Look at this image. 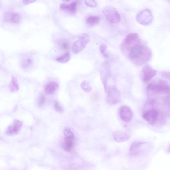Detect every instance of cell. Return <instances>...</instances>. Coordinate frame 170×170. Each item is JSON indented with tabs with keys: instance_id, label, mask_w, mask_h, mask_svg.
Listing matches in <instances>:
<instances>
[{
	"instance_id": "7402d4cb",
	"label": "cell",
	"mask_w": 170,
	"mask_h": 170,
	"mask_svg": "<svg viewBox=\"0 0 170 170\" xmlns=\"http://www.w3.org/2000/svg\"><path fill=\"white\" fill-rule=\"evenodd\" d=\"M81 87L82 89L86 92H89L92 90L91 87L89 82L86 81H84L82 82L81 84Z\"/></svg>"
},
{
	"instance_id": "cb8c5ba5",
	"label": "cell",
	"mask_w": 170,
	"mask_h": 170,
	"mask_svg": "<svg viewBox=\"0 0 170 170\" xmlns=\"http://www.w3.org/2000/svg\"><path fill=\"white\" fill-rule=\"evenodd\" d=\"M32 60L30 59H27L24 60L21 64V67L26 69L30 67L32 64Z\"/></svg>"
},
{
	"instance_id": "3957f363",
	"label": "cell",
	"mask_w": 170,
	"mask_h": 170,
	"mask_svg": "<svg viewBox=\"0 0 170 170\" xmlns=\"http://www.w3.org/2000/svg\"><path fill=\"white\" fill-rule=\"evenodd\" d=\"M143 118L151 125H154L164 118L163 115L157 109L150 108L143 114Z\"/></svg>"
},
{
	"instance_id": "2e32d148",
	"label": "cell",
	"mask_w": 170,
	"mask_h": 170,
	"mask_svg": "<svg viewBox=\"0 0 170 170\" xmlns=\"http://www.w3.org/2000/svg\"><path fill=\"white\" fill-rule=\"evenodd\" d=\"M100 20V17L99 16H90L86 19V23L90 26H95L99 23Z\"/></svg>"
},
{
	"instance_id": "f1b7e54d",
	"label": "cell",
	"mask_w": 170,
	"mask_h": 170,
	"mask_svg": "<svg viewBox=\"0 0 170 170\" xmlns=\"http://www.w3.org/2000/svg\"><path fill=\"white\" fill-rule=\"evenodd\" d=\"M46 101V98L45 96L42 95L39 98L38 101V105L39 106H41L45 103Z\"/></svg>"
},
{
	"instance_id": "4fadbf2b",
	"label": "cell",
	"mask_w": 170,
	"mask_h": 170,
	"mask_svg": "<svg viewBox=\"0 0 170 170\" xmlns=\"http://www.w3.org/2000/svg\"><path fill=\"white\" fill-rule=\"evenodd\" d=\"M3 19L6 23L17 24L20 23L21 17L17 13L8 12L5 14L3 16Z\"/></svg>"
},
{
	"instance_id": "1f68e13d",
	"label": "cell",
	"mask_w": 170,
	"mask_h": 170,
	"mask_svg": "<svg viewBox=\"0 0 170 170\" xmlns=\"http://www.w3.org/2000/svg\"><path fill=\"white\" fill-rule=\"evenodd\" d=\"M64 2H68L70 1V0H63Z\"/></svg>"
},
{
	"instance_id": "7a4b0ae2",
	"label": "cell",
	"mask_w": 170,
	"mask_h": 170,
	"mask_svg": "<svg viewBox=\"0 0 170 170\" xmlns=\"http://www.w3.org/2000/svg\"><path fill=\"white\" fill-rule=\"evenodd\" d=\"M146 90L149 95L162 94L169 95L170 86L167 82L160 80L157 83L150 84L147 86Z\"/></svg>"
},
{
	"instance_id": "5b68a950",
	"label": "cell",
	"mask_w": 170,
	"mask_h": 170,
	"mask_svg": "<svg viewBox=\"0 0 170 170\" xmlns=\"http://www.w3.org/2000/svg\"><path fill=\"white\" fill-rule=\"evenodd\" d=\"M102 12L104 15L110 23L117 24L120 23L121 18L116 8L111 6H107L104 8Z\"/></svg>"
},
{
	"instance_id": "9a60e30c",
	"label": "cell",
	"mask_w": 170,
	"mask_h": 170,
	"mask_svg": "<svg viewBox=\"0 0 170 170\" xmlns=\"http://www.w3.org/2000/svg\"><path fill=\"white\" fill-rule=\"evenodd\" d=\"M114 140L117 142H122L129 139L130 135L125 131H116L113 133Z\"/></svg>"
},
{
	"instance_id": "d6986e66",
	"label": "cell",
	"mask_w": 170,
	"mask_h": 170,
	"mask_svg": "<svg viewBox=\"0 0 170 170\" xmlns=\"http://www.w3.org/2000/svg\"><path fill=\"white\" fill-rule=\"evenodd\" d=\"M9 89L12 92H15L18 91L19 86L17 79L13 76L9 85Z\"/></svg>"
},
{
	"instance_id": "ffe728a7",
	"label": "cell",
	"mask_w": 170,
	"mask_h": 170,
	"mask_svg": "<svg viewBox=\"0 0 170 170\" xmlns=\"http://www.w3.org/2000/svg\"><path fill=\"white\" fill-rule=\"evenodd\" d=\"M59 48L64 51H67L69 50L70 47V43L68 41L63 39L59 42Z\"/></svg>"
},
{
	"instance_id": "4dcf8cb0",
	"label": "cell",
	"mask_w": 170,
	"mask_h": 170,
	"mask_svg": "<svg viewBox=\"0 0 170 170\" xmlns=\"http://www.w3.org/2000/svg\"><path fill=\"white\" fill-rule=\"evenodd\" d=\"M36 0H23V3L25 5L28 4L35 2Z\"/></svg>"
},
{
	"instance_id": "52a82bcc",
	"label": "cell",
	"mask_w": 170,
	"mask_h": 170,
	"mask_svg": "<svg viewBox=\"0 0 170 170\" xmlns=\"http://www.w3.org/2000/svg\"><path fill=\"white\" fill-rule=\"evenodd\" d=\"M90 39V36L87 34L81 35L78 40L74 44L72 48V51L75 54L83 51Z\"/></svg>"
},
{
	"instance_id": "277c9868",
	"label": "cell",
	"mask_w": 170,
	"mask_h": 170,
	"mask_svg": "<svg viewBox=\"0 0 170 170\" xmlns=\"http://www.w3.org/2000/svg\"><path fill=\"white\" fill-rule=\"evenodd\" d=\"M106 93V100L108 105L113 106L119 102L121 94L116 86L111 85L107 87Z\"/></svg>"
},
{
	"instance_id": "5bb4252c",
	"label": "cell",
	"mask_w": 170,
	"mask_h": 170,
	"mask_svg": "<svg viewBox=\"0 0 170 170\" xmlns=\"http://www.w3.org/2000/svg\"><path fill=\"white\" fill-rule=\"evenodd\" d=\"M77 2H73L67 4H62L60 5V8L62 10L70 14L74 15L76 13Z\"/></svg>"
},
{
	"instance_id": "f546056e",
	"label": "cell",
	"mask_w": 170,
	"mask_h": 170,
	"mask_svg": "<svg viewBox=\"0 0 170 170\" xmlns=\"http://www.w3.org/2000/svg\"><path fill=\"white\" fill-rule=\"evenodd\" d=\"M162 75L164 78L169 79L170 74L169 72H164L162 73Z\"/></svg>"
},
{
	"instance_id": "d4e9b609",
	"label": "cell",
	"mask_w": 170,
	"mask_h": 170,
	"mask_svg": "<svg viewBox=\"0 0 170 170\" xmlns=\"http://www.w3.org/2000/svg\"><path fill=\"white\" fill-rule=\"evenodd\" d=\"M90 99L93 102H98L100 100V97L98 93L95 92L92 93L90 96Z\"/></svg>"
},
{
	"instance_id": "9c48e42d",
	"label": "cell",
	"mask_w": 170,
	"mask_h": 170,
	"mask_svg": "<svg viewBox=\"0 0 170 170\" xmlns=\"http://www.w3.org/2000/svg\"><path fill=\"white\" fill-rule=\"evenodd\" d=\"M147 144L146 142L140 141H136L131 145L129 149L130 154L136 156L140 154L144 150V148Z\"/></svg>"
},
{
	"instance_id": "8992f818",
	"label": "cell",
	"mask_w": 170,
	"mask_h": 170,
	"mask_svg": "<svg viewBox=\"0 0 170 170\" xmlns=\"http://www.w3.org/2000/svg\"><path fill=\"white\" fill-rule=\"evenodd\" d=\"M153 16L151 11L147 9L141 11L137 14L136 19L140 24L147 26L150 25L152 22Z\"/></svg>"
},
{
	"instance_id": "44dd1931",
	"label": "cell",
	"mask_w": 170,
	"mask_h": 170,
	"mask_svg": "<svg viewBox=\"0 0 170 170\" xmlns=\"http://www.w3.org/2000/svg\"><path fill=\"white\" fill-rule=\"evenodd\" d=\"M70 59V54L69 53L64 54L61 57L57 58L56 60L58 62L65 63L68 62Z\"/></svg>"
},
{
	"instance_id": "83f0119b",
	"label": "cell",
	"mask_w": 170,
	"mask_h": 170,
	"mask_svg": "<svg viewBox=\"0 0 170 170\" xmlns=\"http://www.w3.org/2000/svg\"><path fill=\"white\" fill-rule=\"evenodd\" d=\"M64 133L66 136L74 138V134L70 129L65 128L64 130Z\"/></svg>"
},
{
	"instance_id": "8fae6325",
	"label": "cell",
	"mask_w": 170,
	"mask_h": 170,
	"mask_svg": "<svg viewBox=\"0 0 170 170\" xmlns=\"http://www.w3.org/2000/svg\"><path fill=\"white\" fill-rule=\"evenodd\" d=\"M119 113L121 119L125 122H129L132 120V112L128 106H123L120 107Z\"/></svg>"
},
{
	"instance_id": "30bf717a",
	"label": "cell",
	"mask_w": 170,
	"mask_h": 170,
	"mask_svg": "<svg viewBox=\"0 0 170 170\" xmlns=\"http://www.w3.org/2000/svg\"><path fill=\"white\" fill-rule=\"evenodd\" d=\"M110 69V65L106 62L104 64L101 73V80L106 93L107 88L108 79L111 75Z\"/></svg>"
},
{
	"instance_id": "e0dca14e",
	"label": "cell",
	"mask_w": 170,
	"mask_h": 170,
	"mask_svg": "<svg viewBox=\"0 0 170 170\" xmlns=\"http://www.w3.org/2000/svg\"><path fill=\"white\" fill-rule=\"evenodd\" d=\"M59 85L54 82H51L45 87V91L46 94L49 95L54 94L58 88Z\"/></svg>"
},
{
	"instance_id": "6da1fadb",
	"label": "cell",
	"mask_w": 170,
	"mask_h": 170,
	"mask_svg": "<svg viewBox=\"0 0 170 170\" xmlns=\"http://www.w3.org/2000/svg\"><path fill=\"white\" fill-rule=\"evenodd\" d=\"M121 50L130 61L137 65H142L149 61L152 56V52L141 42L136 33L128 34L123 41Z\"/></svg>"
},
{
	"instance_id": "603a6c76",
	"label": "cell",
	"mask_w": 170,
	"mask_h": 170,
	"mask_svg": "<svg viewBox=\"0 0 170 170\" xmlns=\"http://www.w3.org/2000/svg\"><path fill=\"white\" fill-rule=\"evenodd\" d=\"M107 46L105 44H102L100 48V50L103 56L105 58H109V55L107 53Z\"/></svg>"
},
{
	"instance_id": "484cf974",
	"label": "cell",
	"mask_w": 170,
	"mask_h": 170,
	"mask_svg": "<svg viewBox=\"0 0 170 170\" xmlns=\"http://www.w3.org/2000/svg\"><path fill=\"white\" fill-rule=\"evenodd\" d=\"M87 6L91 8H95L97 6V3L95 0H84Z\"/></svg>"
},
{
	"instance_id": "4316f807",
	"label": "cell",
	"mask_w": 170,
	"mask_h": 170,
	"mask_svg": "<svg viewBox=\"0 0 170 170\" xmlns=\"http://www.w3.org/2000/svg\"><path fill=\"white\" fill-rule=\"evenodd\" d=\"M54 107L56 111L58 112H62L63 111V107L58 101L55 102Z\"/></svg>"
},
{
	"instance_id": "ba28073f",
	"label": "cell",
	"mask_w": 170,
	"mask_h": 170,
	"mask_svg": "<svg viewBox=\"0 0 170 170\" xmlns=\"http://www.w3.org/2000/svg\"><path fill=\"white\" fill-rule=\"evenodd\" d=\"M156 75V70L149 64L145 65L142 69V79L145 83L149 81Z\"/></svg>"
},
{
	"instance_id": "ac0fdd59",
	"label": "cell",
	"mask_w": 170,
	"mask_h": 170,
	"mask_svg": "<svg viewBox=\"0 0 170 170\" xmlns=\"http://www.w3.org/2000/svg\"><path fill=\"white\" fill-rule=\"evenodd\" d=\"M74 138L70 137H66L64 147V149L67 151L70 152L73 149L74 145Z\"/></svg>"
},
{
	"instance_id": "7c38bea8",
	"label": "cell",
	"mask_w": 170,
	"mask_h": 170,
	"mask_svg": "<svg viewBox=\"0 0 170 170\" xmlns=\"http://www.w3.org/2000/svg\"><path fill=\"white\" fill-rule=\"evenodd\" d=\"M23 123L18 120H15L11 124L6 130V133L9 136L18 134L23 126Z\"/></svg>"
}]
</instances>
